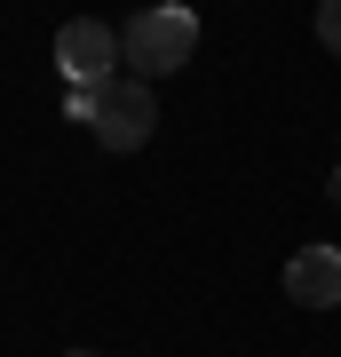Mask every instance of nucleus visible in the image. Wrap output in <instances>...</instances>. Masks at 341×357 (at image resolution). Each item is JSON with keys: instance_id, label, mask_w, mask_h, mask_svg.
I'll return each instance as SVG.
<instances>
[{"instance_id": "7ed1b4c3", "label": "nucleus", "mask_w": 341, "mask_h": 357, "mask_svg": "<svg viewBox=\"0 0 341 357\" xmlns=\"http://www.w3.org/2000/svg\"><path fill=\"white\" fill-rule=\"evenodd\" d=\"M56 64L72 88H103V79H119V32L96 24V16H79V24L56 32Z\"/></svg>"}, {"instance_id": "f03ea898", "label": "nucleus", "mask_w": 341, "mask_h": 357, "mask_svg": "<svg viewBox=\"0 0 341 357\" xmlns=\"http://www.w3.org/2000/svg\"><path fill=\"white\" fill-rule=\"evenodd\" d=\"M159 128V96H151V79H103L96 88V143L103 151H143Z\"/></svg>"}, {"instance_id": "6e6552de", "label": "nucleus", "mask_w": 341, "mask_h": 357, "mask_svg": "<svg viewBox=\"0 0 341 357\" xmlns=\"http://www.w3.org/2000/svg\"><path fill=\"white\" fill-rule=\"evenodd\" d=\"M63 357H88V349H63Z\"/></svg>"}, {"instance_id": "f257e3e1", "label": "nucleus", "mask_w": 341, "mask_h": 357, "mask_svg": "<svg viewBox=\"0 0 341 357\" xmlns=\"http://www.w3.org/2000/svg\"><path fill=\"white\" fill-rule=\"evenodd\" d=\"M190 48H199V16L190 8H143V16H127V32H119V56L135 64V79L183 72Z\"/></svg>"}, {"instance_id": "20e7f679", "label": "nucleus", "mask_w": 341, "mask_h": 357, "mask_svg": "<svg viewBox=\"0 0 341 357\" xmlns=\"http://www.w3.org/2000/svg\"><path fill=\"white\" fill-rule=\"evenodd\" d=\"M286 294L302 310H333L341 302V246H302V255L286 262Z\"/></svg>"}, {"instance_id": "39448f33", "label": "nucleus", "mask_w": 341, "mask_h": 357, "mask_svg": "<svg viewBox=\"0 0 341 357\" xmlns=\"http://www.w3.org/2000/svg\"><path fill=\"white\" fill-rule=\"evenodd\" d=\"M317 48L341 56V0H317Z\"/></svg>"}, {"instance_id": "423d86ee", "label": "nucleus", "mask_w": 341, "mask_h": 357, "mask_svg": "<svg viewBox=\"0 0 341 357\" xmlns=\"http://www.w3.org/2000/svg\"><path fill=\"white\" fill-rule=\"evenodd\" d=\"M63 119H88L96 128V88H63Z\"/></svg>"}, {"instance_id": "0eeeda50", "label": "nucleus", "mask_w": 341, "mask_h": 357, "mask_svg": "<svg viewBox=\"0 0 341 357\" xmlns=\"http://www.w3.org/2000/svg\"><path fill=\"white\" fill-rule=\"evenodd\" d=\"M333 206H341V167H333Z\"/></svg>"}]
</instances>
